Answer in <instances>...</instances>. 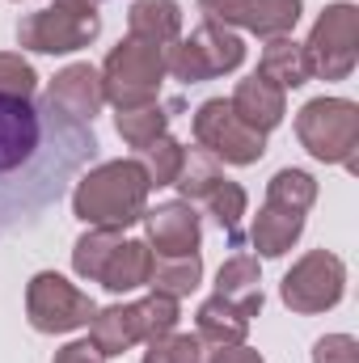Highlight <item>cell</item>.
<instances>
[{"instance_id": "20", "label": "cell", "mask_w": 359, "mask_h": 363, "mask_svg": "<svg viewBox=\"0 0 359 363\" xmlns=\"http://www.w3.org/2000/svg\"><path fill=\"white\" fill-rule=\"evenodd\" d=\"M258 77H267L270 85H279V89H300V85H309V60H304V43H296V38H287V34H279V38H267V47H263V60H258Z\"/></svg>"}, {"instance_id": "32", "label": "cell", "mask_w": 359, "mask_h": 363, "mask_svg": "<svg viewBox=\"0 0 359 363\" xmlns=\"http://www.w3.org/2000/svg\"><path fill=\"white\" fill-rule=\"evenodd\" d=\"M55 363H106V355L93 347L89 338H81V342H68V347L55 355Z\"/></svg>"}, {"instance_id": "22", "label": "cell", "mask_w": 359, "mask_h": 363, "mask_svg": "<svg viewBox=\"0 0 359 363\" xmlns=\"http://www.w3.org/2000/svg\"><path fill=\"white\" fill-rule=\"evenodd\" d=\"M194 325H199V342H211V347H237L250 334V317L237 304L220 300V296H211V300L199 304Z\"/></svg>"}, {"instance_id": "9", "label": "cell", "mask_w": 359, "mask_h": 363, "mask_svg": "<svg viewBox=\"0 0 359 363\" xmlns=\"http://www.w3.org/2000/svg\"><path fill=\"white\" fill-rule=\"evenodd\" d=\"M174 186L182 190L186 203H203V207L211 211V220H216L228 237H237L241 216H245V190H241L233 178L220 174L216 157H207L203 148H199V152H186L182 174H178Z\"/></svg>"}, {"instance_id": "26", "label": "cell", "mask_w": 359, "mask_h": 363, "mask_svg": "<svg viewBox=\"0 0 359 363\" xmlns=\"http://www.w3.org/2000/svg\"><path fill=\"white\" fill-rule=\"evenodd\" d=\"M118 241H123V228H89V233L72 245V267H77V274L97 283V274L106 267V258L118 250Z\"/></svg>"}, {"instance_id": "33", "label": "cell", "mask_w": 359, "mask_h": 363, "mask_svg": "<svg viewBox=\"0 0 359 363\" xmlns=\"http://www.w3.org/2000/svg\"><path fill=\"white\" fill-rule=\"evenodd\" d=\"M207 363H267V359H263L258 351H250L245 342H237V347H216Z\"/></svg>"}, {"instance_id": "31", "label": "cell", "mask_w": 359, "mask_h": 363, "mask_svg": "<svg viewBox=\"0 0 359 363\" xmlns=\"http://www.w3.org/2000/svg\"><path fill=\"white\" fill-rule=\"evenodd\" d=\"M313 363H359V342L351 334H326L313 347Z\"/></svg>"}, {"instance_id": "6", "label": "cell", "mask_w": 359, "mask_h": 363, "mask_svg": "<svg viewBox=\"0 0 359 363\" xmlns=\"http://www.w3.org/2000/svg\"><path fill=\"white\" fill-rule=\"evenodd\" d=\"M304 60H309V72L321 77V81H347L351 77V68L359 60V9L355 4L338 0V4H330L317 17L313 34L304 43Z\"/></svg>"}, {"instance_id": "12", "label": "cell", "mask_w": 359, "mask_h": 363, "mask_svg": "<svg viewBox=\"0 0 359 363\" xmlns=\"http://www.w3.org/2000/svg\"><path fill=\"white\" fill-rule=\"evenodd\" d=\"M199 9H203V21H216L228 30L237 26L258 38L292 34L300 21V0H199Z\"/></svg>"}, {"instance_id": "14", "label": "cell", "mask_w": 359, "mask_h": 363, "mask_svg": "<svg viewBox=\"0 0 359 363\" xmlns=\"http://www.w3.org/2000/svg\"><path fill=\"white\" fill-rule=\"evenodd\" d=\"M47 101L60 106L64 114L93 123V114L106 106V93H101V72L93 64H68L51 85H47Z\"/></svg>"}, {"instance_id": "23", "label": "cell", "mask_w": 359, "mask_h": 363, "mask_svg": "<svg viewBox=\"0 0 359 363\" xmlns=\"http://www.w3.org/2000/svg\"><path fill=\"white\" fill-rule=\"evenodd\" d=\"M203 279V258L199 254H182V258H153V274H148V287L157 296H170L182 300L199 287Z\"/></svg>"}, {"instance_id": "27", "label": "cell", "mask_w": 359, "mask_h": 363, "mask_svg": "<svg viewBox=\"0 0 359 363\" xmlns=\"http://www.w3.org/2000/svg\"><path fill=\"white\" fill-rule=\"evenodd\" d=\"M182 161H186V148H182L174 135H161V140H153L140 152V165H144V174H148L153 186H174L182 174Z\"/></svg>"}, {"instance_id": "34", "label": "cell", "mask_w": 359, "mask_h": 363, "mask_svg": "<svg viewBox=\"0 0 359 363\" xmlns=\"http://www.w3.org/2000/svg\"><path fill=\"white\" fill-rule=\"evenodd\" d=\"M55 4H68V9H97L101 0H55Z\"/></svg>"}, {"instance_id": "15", "label": "cell", "mask_w": 359, "mask_h": 363, "mask_svg": "<svg viewBox=\"0 0 359 363\" xmlns=\"http://www.w3.org/2000/svg\"><path fill=\"white\" fill-rule=\"evenodd\" d=\"M228 106H233V114L245 123V127H254L258 135H267L275 131L279 123H283V114H287V93L279 89V85H270L267 77H245L237 93L228 97Z\"/></svg>"}, {"instance_id": "24", "label": "cell", "mask_w": 359, "mask_h": 363, "mask_svg": "<svg viewBox=\"0 0 359 363\" xmlns=\"http://www.w3.org/2000/svg\"><path fill=\"white\" fill-rule=\"evenodd\" d=\"M114 127H118L123 144H131V148H140V152H144L153 140H161V135H165L170 114H165L157 101H148V106H136V110H118V114H114Z\"/></svg>"}, {"instance_id": "18", "label": "cell", "mask_w": 359, "mask_h": 363, "mask_svg": "<svg viewBox=\"0 0 359 363\" xmlns=\"http://www.w3.org/2000/svg\"><path fill=\"white\" fill-rule=\"evenodd\" d=\"M127 30H131V38L153 43V47H170V43H178L182 38L178 0H131Z\"/></svg>"}, {"instance_id": "13", "label": "cell", "mask_w": 359, "mask_h": 363, "mask_svg": "<svg viewBox=\"0 0 359 363\" xmlns=\"http://www.w3.org/2000/svg\"><path fill=\"white\" fill-rule=\"evenodd\" d=\"M144 233H148V250H157V258L199 254V241H203V224L194 216V203H186V199L144 211Z\"/></svg>"}, {"instance_id": "10", "label": "cell", "mask_w": 359, "mask_h": 363, "mask_svg": "<svg viewBox=\"0 0 359 363\" xmlns=\"http://www.w3.org/2000/svg\"><path fill=\"white\" fill-rule=\"evenodd\" d=\"M194 144L207 157L224 161V165H258L263 152H267V135L245 127L224 97H211V101L199 106V114H194Z\"/></svg>"}, {"instance_id": "28", "label": "cell", "mask_w": 359, "mask_h": 363, "mask_svg": "<svg viewBox=\"0 0 359 363\" xmlns=\"http://www.w3.org/2000/svg\"><path fill=\"white\" fill-rule=\"evenodd\" d=\"M136 313H140V330H144V342H157V338H165V334H174L178 330V300H170V296H144V300H136Z\"/></svg>"}, {"instance_id": "21", "label": "cell", "mask_w": 359, "mask_h": 363, "mask_svg": "<svg viewBox=\"0 0 359 363\" xmlns=\"http://www.w3.org/2000/svg\"><path fill=\"white\" fill-rule=\"evenodd\" d=\"M304 233V216L300 211H283V207H263L254 216V228H250V241L263 258H283Z\"/></svg>"}, {"instance_id": "7", "label": "cell", "mask_w": 359, "mask_h": 363, "mask_svg": "<svg viewBox=\"0 0 359 363\" xmlns=\"http://www.w3.org/2000/svg\"><path fill=\"white\" fill-rule=\"evenodd\" d=\"M97 34H101L97 9H68V4L38 9V13L21 17V26H17V43L38 55H72V51L89 47Z\"/></svg>"}, {"instance_id": "17", "label": "cell", "mask_w": 359, "mask_h": 363, "mask_svg": "<svg viewBox=\"0 0 359 363\" xmlns=\"http://www.w3.org/2000/svg\"><path fill=\"white\" fill-rule=\"evenodd\" d=\"M89 342L106 355V359L131 351L136 342H144V330H140V313H136V304H110V308L93 313Z\"/></svg>"}, {"instance_id": "8", "label": "cell", "mask_w": 359, "mask_h": 363, "mask_svg": "<svg viewBox=\"0 0 359 363\" xmlns=\"http://www.w3.org/2000/svg\"><path fill=\"white\" fill-rule=\"evenodd\" d=\"M93 313L97 304L55 271H38L26 287V317L38 334H72L89 325Z\"/></svg>"}, {"instance_id": "1", "label": "cell", "mask_w": 359, "mask_h": 363, "mask_svg": "<svg viewBox=\"0 0 359 363\" xmlns=\"http://www.w3.org/2000/svg\"><path fill=\"white\" fill-rule=\"evenodd\" d=\"M97 152L93 123L47 97H0V228H30Z\"/></svg>"}, {"instance_id": "4", "label": "cell", "mask_w": 359, "mask_h": 363, "mask_svg": "<svg viewBox=\"0 0 359 363\" xmlns=\"http://www.w3.org/2000/svg\"><path fill=\"white\" fill-rule=\"evenodd\" d=\"M161 81H165V47L140 43L131 34L101 64V93L114 110H136L157 101Z\"/></svg>"}, {"instance_id": "19", "label": "cell", "mask_w": 359, "mask_h": 363, "mask_svg": "<svg viewBox=\"0 0 359 363\" xmlns=\"http://www.w3.org/2000/svg\"><path fill=\"white\" fill-rule=\"evenodd\" d=\"M148 274H153V250H148V241H118V250L106 258L97 283L106 291L123 296V291L148 287Z\"/></svg>"}, {"instance_id": "3", "label": "cell", "mask_w": 359, "mask_h": 363, "mask_svg": "<svg viewBox=\"0 0 359 363\" xmlns=\"http://www.w3.org/2000/svg\"><path fill=\"white\" fill-rule=\"evenodd\" d=\"M296 135L309 157L326 165H347L359 169V106L347 97H313L296 114Z\"/></svg>"}, {"instance_id": "16", "label": "cell", "mask_w": 359, "mask_h": 363, "mask_svg": "<svg viewBox=\"0 0 359 363\" xmlns=\"http://www.w3.org/2000/svg\"><path fill=\"white\" fill-rule=\"evenodd\" d=\"M216 296L237 304L245 317H258L263 313V271H258V258L254 254H233L220 274H216Z\"/></svg>"}, {"instance_id": "30", "label": "cell", "mask_w": 359, "mask_h": 363, "mask_svg": "<svg viewBox=\"0 0 359 363\" xmlns=\"http://www.w3.org/2000/svg\"><path fill=\"white\" fill-rule=\"evenodd\" d=\"M34 89H38L34 64L13 51H0V97H34Z\"/></svg>"}, {"instance_id": "2", "label": "cell", "mask_w": 359, "mask_h": 363, "mask_svg": "<svg viewBox=\"0 0 359 363\" xmlns=\"http://www.w3.org/2000/svg\"><path fill=\"white\" fill-rule=\"evenodd\" d=\"M153 182L140 161H106L89 169L72 190V211L89 228H131L148 211Z\"/></svg>"}, {"instance_id": "11", "label": "cell", "mask_w": 359, "mask_h": 363, "mask_svg": "<svg viewBox=\"0 0 359 363\" xmlns=\"http://www.w3.org/2000/svg\"><path fill=\"white\" fill-rule=\"evenodd\" d=\"M343 291H347V267L330 250H309L292 271L283 274V287H279L283 304L292 313H304V317L334 308L343 300Z\"/></svg>"}, {"instance_id": "25", "label": "cell", "mask_w": 359, "mask_h": 363, "mask_svg": "<svg viewBox=\"0 0 359 363\" xmlns=\"http://www.w3.org/2000/svg\"><path fill=\"white\" fill-rule=\"evenodd\" d=\"M267 203L304 216V211L317 203V178L304 174V169H279V174L267 182Z\"/></svg>"}, {"instance_id": "5", "label": "cell", "mask_w": 359, "mask_h": 363, "mask_svg": "<svg viewBox=\"0 0 359 363\" xmlns=\"http://www.w3.org/2000/svg\"><path fill=\"white\" fill-rule=\"evenodd\" d=\"M245 64V43L237 30L203 21L190 38H178L165 47V77H174L182 85H199L224 72H237Z\"/></svg>"}, {"instance_id": "29", "label": "cell", "mask_w": 359, "mask_h": 363, "mask_svg": "<svg viewBox=\"0 0 359 363\" xmlns=\"http://www.w3.org/2000/svg\"><path fill=\"white\" fill-rule=\"evenodd\" d=\"M144 363H207L199 334H165L157 342H148Z\"/></svg>"}]
</instances>
